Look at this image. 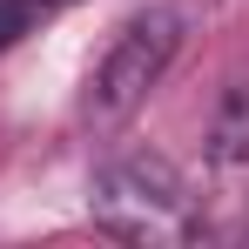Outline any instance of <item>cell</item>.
Here are the masks:
<instances>
[{"label":"cell","mask_w":249,"mask_h":249,"mask_svg":"<svg viewBox=\"0 0 249 249\" xmlns=\"http://www.w3.org/2000/svg\"><path fill=\"white\" fill-rule=\"evenodd\" d=\"M88 215H94V229H108L122 243H196V236H209L202 202L189 196L182 168L168 155H115L94 175Z\"/></svg>","instance_id":"cell-1"},{"label":"cell","mask_w":249,"mask_h":249,"mask_svg":"<svg viewBox=\"0 0 249 249\" xmlns=\"http://www.w3.org/2000/svg\"><path fill=\"white\" fill-rule=\"evenodd\" d=\"M175 47H182V14H175V7L135 14L122 34H115V47L101 54L94 81H88V122L94 128H122L128 115L148 101V88L168 74Z\"/></svg>","instance_id":"cell-2"},{"label":"cell","mask_w":249,"mask_h":249,"mask_svg":"<svg viewBox=\"0 0 249 249\" xmlns=\"http://www.w3.org/2000/svg\"><path fill=\"white\" fill-rule=\"evenodd\" d=\"M209 155L222 168H249V81H229L209 122Z\"/></svg>","instance_id":"cell-3"},{"label":"cell","mask_w":249,"mask_h":249,"mask_svg":"<svg viewBox=\"0 0 249 249\" xmlns=\"http://www.w3.org/2000/svg\"><path fill=\"white\" fill-rule=\"evenodd\" d=\"M47 7H54V0H0V47H14V41L47 14Z\"/></svg>","instance_id":"cell-4"}]
</instances>
